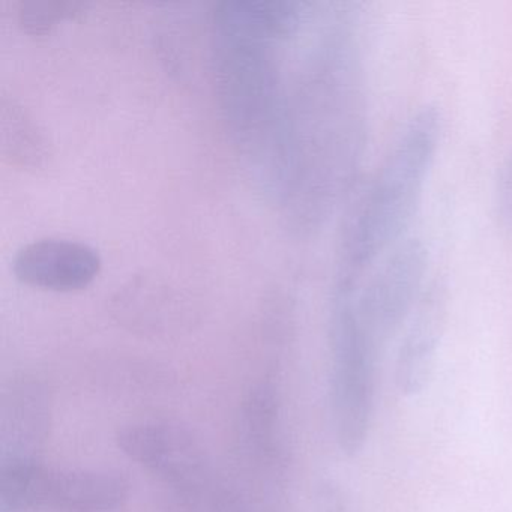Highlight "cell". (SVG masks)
I'll list each match as a JSON object with an SVG mask.
<instances>
[{"label":"cell","instance_id":"obj_13","mask_svg":"<svg viewBox=\"0 0 512 512\" xmlns=\"http://www.w3.org/2000/svg\"><path fill=\"white\" fill-rule=\"evenodd\" d=\"M328 509L326 512H355L349 500L340 493H332L328 496Z\"/></svg>","mask_w":512,"mask_h":512},{"label":"cell","instance_id":"obj_11","mask_svg":"<svg viewBox=\"0 0 512 512\" xmlns=\"http://www.w3.org/2000/svg\"><path fill=\"white\" fill-rule=\"evenodd\" d=\"M88 4L56 0V2H22L19 5V23L23 31L32 35H43L52 31L58 23L82 14Z\"/></svg>","mask_w":512,"mask_h":512},{"label":"cell","instance_id":"obj_8","mask_svg":"<svg viewBox=\"0 0 512 512\" xmlns=\"http://www.w3.org/2000/svg\"><path fill=\"white\" fill-rule=\"evenodd\" d=\"M446 313L445 287L431 280L404 326L398 347L395 383L406 397H418L433 380L437 352L445 334Z\"/></svg>","mask_w":512,"mask_h":512},{"label":"cell","instance_id":"obj_4","mask_svg":"<svg viewBox=\"0 0 512 512\" xmlns=\"http://www.w3.org/2000/svg\"><path fill=\"white\" fill-rule=\"evenodd\" d=\"M430 253L416 236L386 253L358 283L334 286L343 302L380 350L403 331L430 283Z\"/></svg>","mask_w":512,"mask_h":512},{"label":"cell","instance_id":"obj_12","mask_svg":"<svg viewBox=\"0 0 512 512\" xmlns=\"http://www.w3.org/2000/svg\"><path fill=\"white\" fill-rule=\"evenodd\" d=\"M494 205L503 229L512 239V151L506 155L497 170L494 181Z\"/></svg>","mask_w":512,"mask_h":512},{"label":"cell","instance_id":"obj_7","mask_svg":"<svg viewBox=\"0 0 512 512\" xmlns=\"http://www.w3.org/2000/svg\"><path fill=\"white\" fill-rule=\"evenodd\" d=\"M118 445L131 460L164 481L191 485L205 473V454L190 431L179 425L143 422L119 431Z\"/></svg>","mask_w":512,"mask_h":512},{"label":"cell","instance_id":"obj_9","mask_svg":"<svg viewBox=\"0 0 512 512\" xmlns=\"http://www.w3.org/2000/svg\"><path fill=\"white\" fill-rule=\"evenodd\" d=\"M95 248L70 239H40L17 251L13 272L17 280L37 289L76 292L85 289L101 271Z\"/></svg>","mask_w":512,"mask_h":512},{"label":"cell","instance_id":"obj_10","mask_svg":"<svg viewBox=\"0 0 512 512\" xmlns=\"http://www.w3.org/2000/svg\"><path fill=\"white\" fill-rule=\"evenodd\" d=\"M2 154L10 158L11 163L17 166L38 169L44 166L49 151L34 119L29 118L28 113L17 106L14 101L2 100Z\"/></svg>","mask_w":512,"mask_h":512},{"label":"cell","instance_id":"obj_6","mask_svg":"<svg viewBox=\"0 0 512 512\" xmlns=\"http://www.w3.org/2000/svg\"><path fill=\"white\" fill-rule=\"evenodd\" d=\"M329 349L335 440L343 454L355 457L364 449L373 424L380 349L350 308L338 301L331 305Z\"/></svg>","mask_w":512,"mask_h":512},{"label":"cell","instance_id":"obj_3","mask_svg":"<svg viewBox=\"0 0 512 512\" xmlns=\"http://www.w3.org/2000/svg\"><path fill=\"white\" fill-rule=\"evenodd\" d=\"M443 140L436 106L409 116L353 203L341 239L335 286L358 283L386 253L409 238Z\"/></svg>","mask_w":512,"mask_h":512},{"label":"cell","instance_id":"obj_5","mask_svg":"<svg viewBox=\"0 0 512 512\" xmlns=\"http://www.w3.org/2000/svg\"><path fill=\"white\" fill-rule=\"evenodd\" d=\"M130 496L109 470L56 469L35 458L2 460L0 512H115Z\"/></svg>","mask_w":512,"mask_h":512},{"label":"cell","instance_id":"obj_2","mask_svg":"<svg viewBox=\"0 0 512 512\" xmlns=\"http://www.w3.org/2000/svg\"><path fill=\"white\" fill-rule=\"evenodd\" d=\"M274 41L215 11L212 65L218 103L230 137L254 178L283 194L287 160V101Z\"/></svg>","mask_w":512,"mask_h":512},{"label":"cell","instance_id":"obj_1","mask_svg":"<svg viewBox=\"0 0 512 512\" xmlns=\"http://www.w3.org/2000/svg\"><path fill=\"white\" fill-rule=\"evenodd\" d=\"M370 137V104L355 16L334 14L287 104L284 206L296 229L322 227L355 190Z\"/></svg>","mask_w":512,"mask_h":512}]
</instances>
